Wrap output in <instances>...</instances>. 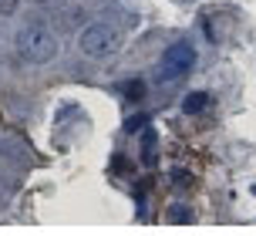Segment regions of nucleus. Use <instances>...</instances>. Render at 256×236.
<instances>
[{"label": "nucleus", "mask_w": 256, "mask_h": 236, "mask_svg": "<svg viewBox=\"0 0 256 236\" xmlns=\"http://www.w3.org/2000/svg\"><path fill=\"white\" fill-rule=\"evenodd\" d=\"M14 48H17V58L27 61V64H48L54 54H58V38H54L51 27L44 24H27L17 40H14Z\"/></svg>", "instance_id": "f257e3e1"}, {"label": "nucleus", "mask_w": 256, "mask_h": 236, "mask_svg": "<svg viewBox=\"0 0 256 236\" xmlns=\"http://www.w3.org/2000/svg\"><path fill=\"white\" fill-rule=\"evenodd\" d=\"M118 44H122V38H118V30L112 24H104V20H94V24L81 27V34H78V51L84 54V58H112V54L118 51Z\"/></svg>", "instance_id": "f03ea898"}, {"label": "nucleus", "mask_w": 256, "mask_h": 236, "mask_svg": "<svg viewBox=\"0 0 256 236\" xmlns=\"http://www.w3.org/2000/svg\"><path fill=\"white\" fill-rule=\"evenodd\" d=\"M192 68H196V48L192 40H172L162 54V71H158V81H179L186 78Z\"/></svg>", "instance_id": "7ed1b4c3"}, {"label": "nucleus", "mask_w": 256, "mask_h": 236, "mask_svg": "<svg viewBox=\"0 0 256 236\" xmlns=\"http://www.w3.org/2000/svg\"><path fill=\"white\" fill-rule=\"evenodd\" d=\"M206 108H209V94L206 92H189L182 98V112H186V115H199Z\"/></svg>", "instance_id": "20e7f679"}, {"label": "nucleus", "mask_w": 256, "mask_h": 236, "mask_svg": "<svg viewBox=\"0 0 256 236\" xmlns=\"http://www.w3.org/2000/svg\"><path fill=\"white\" fill-rule=\"evenodd\" d=\"M118 94H125L128 102H138V98H145V81H138V78L122 81V84H118Z\"/></svg>", "instance_id": "39448f33"}, {"label": "nucleus", "mask_w": 256, "mask_h": 236, "mask_svg": "<svg viewBox=\"0 0 256 236\" xmlns=\"http://www.w3.org/2000/svg\"><path fill=\"white\" fill-rule=\"evenodd\" d=\"M166 220L168 223H192V210L189 206H168Z\"/></svg>", "instance_id": "423d86ee"}, {"label": "nucleus", "mask_w": 256, "mask_h": 236, "mask_svg": "<svg viewBox=\"0 0 256 236\" xmlns=\"http://www.w3.org/2000/svg\"><path fill=\"white\" fill-rule=\"evenodd\" d=\"M168 182L179 186V189H192V172L189 169H172L168 172Z\"/></svg>", "instance_id": "0eeeda50"}, {"label": "nucleus", "mask_w": 256, "mask_h": 236, "mask_svg": "<svg viewBox=\"0 0 256 236\" xmlns=\"http://www.w3.org/2000/svg\"><path fill=\"white\" fill-rule=\"evenodd\" d=\"M138 128H148V115H135L125 122V132H138Z\"/></svg>", "instance_id": "6e6552de"}, {"label": "nucleus", "mask_w": 256, "mask_h": 236, "mask_svg": "<svg viewBox=\"0 0 256 236\" xmlns=\"http://www.w3.org/2000/svg\"><path fill=\"white\" fill-rule=\"evenodd\" d=\"M17 7H20V0H0V17H10Z\"/></svg>", "instance_id": "1a4fd4ad"}, {"label": "nucleus", "mask_w": 256, "mask_h": 236, "mask_svg": "<svg viewBox=\"0 0 256 236\" xmlns=\"http://www.w3.org/2000/svg\"><path fill=\"white\" fill-rule=\"evenodd\" d=\"M38 7H64V0H34Z\"/></svg>", "instance_id": "9d476101"}]
</instances>
